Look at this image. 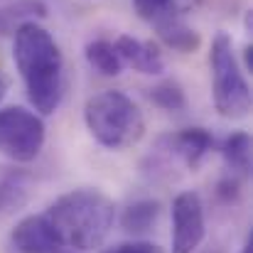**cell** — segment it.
I'll return each mask as SVG.
<instances>
[{
  "instance_id": "23",
  "label": "cell",
  "mask_w": 253,
  "mask_h": 253,
  "mask_svg": "<svg viewBox=\"0 0 253 253\" xmlns=\"http://www.w3.org/2000/svg\"><path fill=\"white\" fill-rule=\"evenodd\" d=\"M59 253H82V251H74V249H62Z\"/></svg>"
},
{
  "instance_id": "5",
  "label": "cell",
  "mask_w": 253,
  "mask_h": 253,
  "mask_svg": "<svg viewBox=\"0 0 253 253\" xmlns=\"http://www.w3.org/2000/svg\"><path fill=\"white\" fill-rule=\"evenodd\" d=\"M44 145V123L22 106L0 108V153L12 163H32Z\"/></svg>"
},
{
  "instance_id": "8",
  "label": "cell",
  "mask_w": 253,
  "mask_h": 253,
  "mask_svg": "<svg viewBox=\"0 0 253 253\" xmlns=\"http://www.w3.org/2000/svg\"><path fill=\"white\" fill-rule=\"evenodd\" d=\"M113 44H116V52L123 67H133L135 72L148 74V77H158L165 72V57L158 44L130 37V35H121Z\"/></svg>"
},
{
  "instance_id": "13",
  "label": "cell",
  "mask_w": 253,
  "mask_h": 253,
  "mask_svg": "<svg viewBox=\"0 0 253 253\" xmlns=\"http://www.w3.org/2000/svg\"><path fill=\"white\" fill-rule=\"evenodd\" d=\"M86 62L103 77H118L123 72V62L116 52V44L108 40H91L84 49Z\"/></svg>"
},
{
  "instance_id": "15",
  "label": "cell",
  "mask_w": 253,
  "mask_h": 253,
  "mask_svg": "<svg viewBox=\"0 0 253 253\" xmlns=\"http://www.w3.org/2000/svg\"><path fill=\"white\" fill-rule=\"evenodd\" d=\"M47 15V5L40 0H20L0 10V32H15L22 22L37 20Z\"/></svg>"
},
{
  "instance_id": "16",
  "label": "cell",
  "mask_w": 253,
  "mask_h": 253,
  "mask_svg": "<svg viewBox=\"0 0 253 253\" xmlns=\"http://www.w3.org/2000/svg\"><path fill=\"white\" fill-rule=\"evenodd\" d=\"M133 7H135L138 17L145 20L148 25H153L155 30L182 17V10L177 7L174 0H133Z\"/></svg>"
},
{
  "instance_id": "6",
  "label": "cell",
  "mask_w": 253,
  "mask_h": 253,
  "mask_svg": "<svg viewBox=\"0 0 253 253\" xmlns=\"http://www.w3.org/2000/svg\"><path fill=\"white\" fill-rule=\"evenodd\" d=\"M204 204L197 192H179L172 199V253H194L204 241Z\"/></svg>"
},
{
  "instance_id": "2",
  "label": "cell",
  "mask_w": 253,
  "mask_h": 253,
  "mask_svg": "<svg viewBox=\"0 0 253 253\" xmlns=\"http://www.w3.org/2000/svg\"><path fill=\"white\" fill-rule=\"evenodd\" d=\"M64 249L93 251L98 249L116 221V207L101 189H72L54 199L44 211Z\"/></svg>"
},
{
  "instance_id": "3",
  "label": "cell",
  "mask_w": 253,
  "mask_h": 253,
  "mask_svg": "<svg viewBox=\"0 0 253 253\" xmlns=\"http://www.w3.org/2000/svg\"><path fill=\"white\" fill-rule=\"evenodd\" d=\"M84 123L91 138L108 150H126L143 140L145 118L138 103L123 91H101L84 106Z\"/></svg>"
},
{
  "instance_id": "10",
  "label": "cell",
  "mask_w": 253,
  "mask_h": 253,
  "mask_svg": "<svg viewBox=\"0 0 253 253\" xmlns=\"http://www.w3.org/2000/svg\"><path fill=\"white\" fill-rule=\"evenodd\" d=\"M221 158H224L229 174L246 179L251 174V135L244 130L231 133L221 145Z\"/></svg>"
},
{
  "instance_id": "12",
  "label": "cell",
  "mask_w": 253,
  "mask_h": 253,
  "mask_svg": "<svg viewBox=\"0 0 253 253\" xmlns=\"http://www.w3.org/2000/svg\"><path fill=\"white\" fill-rule=\"evenodd\" d=\"M158 216H160V204H158L155 199H140V202H133V204L123 211L121 226H123V231L138 236V234L150 231V229L155 226Z\"/></svg>"
},
{
  "instance_id": "17",
  "label": "cell",
  "mask_w": 253,
  "mask_h": 253,
  "mask_svg": "<svg viewBox=\"0 0 253 253\" xmlns=\"http://www.w3.org/2000/svg\"><path fill=\"white\" fill-rule=\"evenodd\" d=\"M148 98L163 111H184L187 96L177 82H160L148 91Z\"/></svg>"
},
{
  "instance_id": "11",
  "label": "cell",
  "mask_w": 253,
  "mask_h": 253,
  "mask_svg": "<svg viewBox=\"0 0 253 253\" xmlns=\"http://www.w3.org/2000/svg\"><path fill=\"white\" fill-rule=\"evenodd\" d=\"M27 174L22 169L0 165V214L12 211L27 202Z\"/></svg>"
},
{
  "instance_id": "21",
  "label": "cell",
  "mask_w": 253,
  "mask_h": 253,
  "mask_svg": "<svg viewBox=\"0 0 253 253\" xmlns=\"http://www.w3.org/2000/svg\"><path fill=\"white\" fill-rule=\"evenodd\" d=\"M241 253H253V234L246 236V241H244V246H241Z\"/></svg>"
},
{
  "instance_id": "1",
  "label": "cell",
  "mask_w": 253,
  "mask_h": 253,
  "mask_svg": "<svg viewBox=\"0 0 253 253\" xmlns=\"http://www.w3.org/2000/svg\"><path fill=\"white\" fill-rule=\"evenodd\" d=\"M12 59L22 77L30 103L42 116H52L64 98V57L37 20L22 22L12 32Z\"/></svg>"
},
{
  "instance_id": "9",
  "label": "cell",
  "mask_w": 253,
  "mask_h": 253,
  "mask_svg": "<svg viewBox=\"0 0 253 253\" xmlns=\"http://www.w3.org/2000/svg\"><path fill=\"white\" fill-rule=\"evenodd\" d=\"M169 143H172V150L182 158V163L189 169L199 168L214 148V138L204 128H187V130L177 133Z\"/></svg>"
},
{
  "instance_id": "4",
  "label": "cell",
  "mask_w": 253,
  "mask_h": 253,
  "mask_svg": "<svg viewBox=\"0 0 253 253\" xmlns=\"http://www.w3.org/2000/svg\"><path fill=\"white\" fill-rule=\"evenodd\" d=\"M209 69H211V98L216 113L229 121L246 118L251 111V88L234 54V42L226 32H219L211 42Z\"/></svg>"
},
{
  "instance_id": "14",
  "label": "cell",
  "mask_w": 253,
  "mask_h": 253,
  "mask_svg": "<svg viewBox=\"0 0 253 253\" xmlns=\"http://www.w3.org/2000/svg\"><path fill=\"white\" fill-rule=\"evenodd\" d=\"M158 37L168 44L169 49L182 52V54H187V52H197L199 44H202L199 32H197L194 27H189L182 17H177V20H172V22H168V25H163V27L158 30Z\"/></svg>"
},
{
  "instance_id": "7",
  "label": "cell",
  "mask_w": 253,
  "mask_h": 253,
  "mask_svg": "<svg viewBox=\"0 0 253 253\" xmlns=\"http://www.w3.org/2000/svg\"><path fill=\"white\" fill-rule=\"evenodd\" d=\"M10 241L17 253H59L64 249L44 214L20 219L10 234Z\"/></svg>"
},
{
  "instance_id": "18",
  "label": "cell",
  "mask_w": 253,
  "mask_h": 253,
  "mask_svg": "<svg viewBox=\"0 0 253 253\" xmlns=\"http://www.w3.org/2000/svg\"><path fill=\"white\" fill-rule=\"evenodd\" d=\"M103 253H163L158 244L150 241H128V244H118L113 249H106Z\"/></svg>"
},
{
  "instance_id": "20",
  "label": "cell",
  "mask_w": 253,
  "mask_h": 253,
  "mask_svg": "<svg viewBox=\"0 0 253 253\" xmlns=\"http://www.w3.org/2000/svg\"><path fill=\"white\" fill-rule=\"evenodd\" d=\"M244 64H246V72H253V47L251 44L244 49Z\"/></svg>"
},
{
  "instance_id": "19",
  "label": "cell",
  "mask_w": 253,
  "mask_h": 253,
  "mask_svg": "<svg viewBox=\"0 0 253 253\" xmlns=\"http://www.w3.org/2000/svg\"><path fill=\"white\" fill-rule=\"evenodd\" d=\"M239 187H241V179H239V177H234V174H229L226 179H221V182H219V197H221V199H226V202H231V199H236V197H239Z\"/></svg>"
},
{
  "instance_id": "22",
  "label": "cell",
  "mask_w": 253,
  "mask_h": 253,
  "mask_svg": "<svg viewBox=\"0 0 253 253\" xmlns=\"http://www.w3.org/2000/svg\"><path fill=\"white\" fill-rule=\"evenodd\" d=\"M5 93H7V82H5V77H2V72H0V101L5 98Z\"/></svg>"
}]
</instances>
